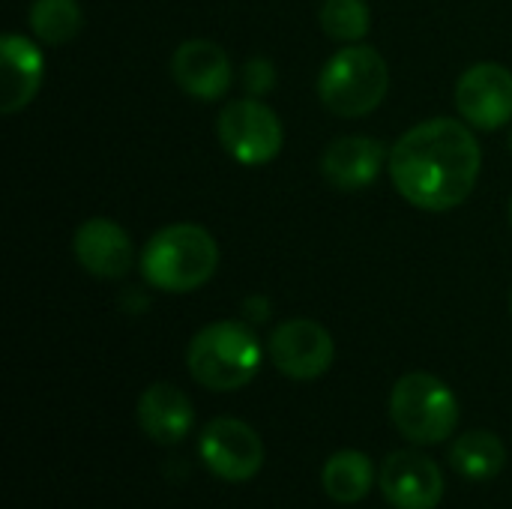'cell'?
Returning <instances> with one entry per match:
<instances>
[{"instance_id":"1","label":"cell","mask_w":512,"mask_h":509,"mask_svg":"<svg viewBox=\"0 0 512 509\" xmlns=\"http://www.w3.org/2000/svg\"><path fill=\"white\" fill-rule=\"evenodd\" d=\"M387 162L393 186L408 204L429 213H447L474 192L483 153L465 123L432 117L408 129L393 144Z\"/></svg>"},{"instance_id":"2","label":"cell","mask_w":512,"mask_h":509,"mask_svg":"<svg viewBox=\"0 0 512 509\" xmlns=\"http://www.w3.org/2000/svg\"><path fill=\"white\" fill-rule=\"evenodd\" d=\"M219 267L213 234L192 222H177L156 231L141 252V276L168 294H186L207 285Z\"/></svg>"},{"instance_id":"3","label":"cell","mask_w":512,"mask_h":509,"mask_svg":"<svg viewBox=\"0 0 512 509\" xmlns=\"http://www.w3.org/2000/svg\"><path fill=\"white\" fill-rule=\"evenodd\" d=\"M192 378L216 393L246 387L261 366V345L240 321H216L195 333L186 351Z\"/></svg>"},{"instance_id":"4","label":"cell","mask_w":512,"mask_h":509,"mask_svg":"<svg viewBox=\"0 0 512 509\" xmlns=\"http://www.w3.org/2000/svg\"><path fill=\"white\" fill-rule=\"evenodd\" d=\"M387 87V60L372 45H348L336 51L318 75V96L336 117L372 114L384 102Z\"/></svg>"},{"instance_id":"5","label":"cell","mask_w":512,"mask_h":509,"mask_svg":"<svg viewBox=\"0 0 512 509\" xmlns=\"http://www.w3.org/2000/svg\"><path fill=\"white\" fill-rule=\"evenodd\" d=\"M390 417L408 441L441 444L459 423V402L441 378L429 372H411L393 387Z\"/></svg>"},{"instance_id":"6","label":"cell","mask_w":512,"mask_h":509,"mask_svg":"<svg viewBox=\"0 0 512 509\" xmlns=\"http://www.w3.org/2000/svg\"><path fill=\"white\" fill-rule=\"evenodd\" d=\"M216 135L240 165H267L279 156L285 132L276 111L258 99H234L219 111Z\"/></svg>"},{"instance_id":"7","label":"cell","mask_w":512,"mask_h":509,"mask_svg":"<svg viewBox=\"0 0 512 509\" xmlns=\"http://www.w3.org/2000/svg\"><path fill=\"white\" fill-rule=\"evenodd\" d=\"M267 351L273 366L294 381H315L336 360L333 336L309 318H291L279 324L270 336Z\"/></svg>"},{"instance_id":"8","label":"cell","mask_w":512,"mask_h":509,"mask_svg":"<svg viewBox=\"0 0 512 509\" xmlns=\"http://www.w3.org/2000/svg\"><path fill=\"white\" fill-rule=\"evenodd\" d=\"M198 450L204 465L228 483H246L264 465L261 438L255 435V429H249L234 417L210 420L201 432Z\"/></svg>"},{"instance_id":"9","label":"cell","mask_w":512,"mask_h":509,"mask_svg":"<svg viewBox=\"0 0 512 509\" xmlns=\"http://www.w3.org/2000/svg\"><path fill=\"white\" fill-rule=\"evenodd\" d=\"M456 108L480 132H495L512 120V72L501 63H477L456 84Z\"/></svg>"},{"instance_id":"10","label":"cell","mask_w":512,"mask_h":509,"mask_svg":"<svg viewBox=\"0 0 512 509\" xmlns=\"http://www.w3.org/2000/svg\"><path fill=\"white\" fill-rule=\"evenodd\" d=\"M381 492L396 509H435L444 498V477L429 456L396 450L381 468Z\"/></svg>"},{"instance_id":"11","label":"cell","mask_w":512,"mask_h":509,"mask_svg":"<svg viewBox=\"0 0 512 509\" xmlns=\"http://www.w3.org/2000/svg\"><path fill=\"white\" fill-rule=\"evenodd\" d=\"M171 75L177 87L201 102L222 99L234 81L231 60L222 45L210 39H186L171 57Z\"/></svg>"},{"instance_id":"12","label":"cell","mask_w":512,"mask_h":509,"mask_svg":"<svg viewBox=\"0 0 512 509\" xmlns=\"http://www.w3.org/2000/svg\"><path fill=\"white\" fill-rule=\"evenodd\" d=\"M72 252L78 264L96 279H120L132 270L135 261V246L129 234L105 216L87 219L75 231Z\"/></svg>"},{"instance_id":"13","label":"cell","mask_w":512,"mask_h":509,"mask_svg":"<svg viewBox=\"0 0 512 509\" xmlns=\"http://www.w3.org/2000/svg\"><path fill=\"white\" fill-rule=\"evenodd\" d=\"M387 150L378 138L369 135H342L330 141L321 156V171L327 183L339 192H357L378 180Z\"/></svg>"},{"instance_id":"14","label":"cell","mask_w":512,"mask_h":509,"mask_svg":"<svg viewBox=\"0 0 512 509\" xmlns=\"http://www.w3.org/2000/svg\"><path fill=\"white\" fill-rule=\"evenodd\" d=\"M0 60H3L0 111L15 114L36 99L42 87V75H45V57L27 36L6 33L0 42Z\"/></svg>"},{"instance_id":"15","label":"cell","mask_w":512,"mask_h":509,"mask_svg":"<svg viewBox=\"0 0 512 509\" xmlns=\"http://www.w3.org/2000/svg\"><path fill=\"white\" fill-rule=\"evenodd\" d=\"M192 423H195V408L180 387L153 384L141 393L138 426L150 441H156L162 447H174L189 435Z\"/></svg>"},{"instance_id":"16","label":"cell","mask_w":512,"mask_h":509,"mask_svg":"<svg viewBox=\"0 0 512 509\" xmlns=\"http://www.w3.org/2000/svg\"><path fill=\"white\" fill-rule=\"evenodd\" d=\"M321 480H324V492L333 501L357 504L369 495L372 480H375V468H372L369 456H363L357 450H342L324 465Z\"/></svg>"},{"instance_id":"17","label":"cell","mask_w":512,"mask_h":509,"mask_svg":"<svg viewBox=\"0 0 512 509\" xmlns=\"http://www.w3.org/2000/svg\"><path fill=\"white\" fill-rule=\"evenodd\" d=\"M450 462L468 480H492L504 471L507 450L492 432H465L453 444Z\"/></svg>"},{"instance_id":"18","label":"cell","mask_w":512,"mask_h":509,"mask_svg":"<svg viewBox=\"0 0 512 509\" xmlns=\"http://www.w3.org/2000/svg\"><path fill=\"white\" fill-rule=\"evenodd\" d=\"M27 21L39 42L66 45L81 33L84 15H81L78 0H33Z\"/></svg>"},{"instance_id":"19","label":"cell","mask_w":512,"mask_h":509,"mask_svg":"<svg viewBox=\"0 0 512 509\" xmlns=\"http://www.w3.org/2000/svg\"><path fill=\"white\" fill-rule=\"evenodd\" d=\"M372 15L366 0H324L321 6V27L330 39L357 42L369 33Z\"/></svg>"},{"instance_id":"20","label":"cell","mask_w":512,"mask_h":509,"mask_svg":"<svg viewBox=\"0 0 512 509\" xmlns=\"http://www.w3.org/2000/svg\"><path fill=\"white\" fill-rule=\"evenodd\" d=\"M510 150H512V129H510Z\"/></svg>"},{"instance_id":"21","label":"cell","mask_w":512,"mask_h":509,"mask_svg":"<svg viewBox=\"0 0 512 509\" xmlns=\"http://www.w3.org/2000/svg\"><path fill=\"white\" fill-rule=\"evenodd\" d=\"M510 222H512V201H510Z\"/></svg>"},{"instance_id":"22","label":"cell","mask_w":512,"mask_h":509,"mask_svg":"<svg viewBox=\"0 0 512 509\" xmlns=\"http://www.w3.org/2000/svg\"><path fill=\"white\" fill-rule=\"evenodd\" d=\"M510 309H512V300H510Z\"/></svg>"}]
</instances>
